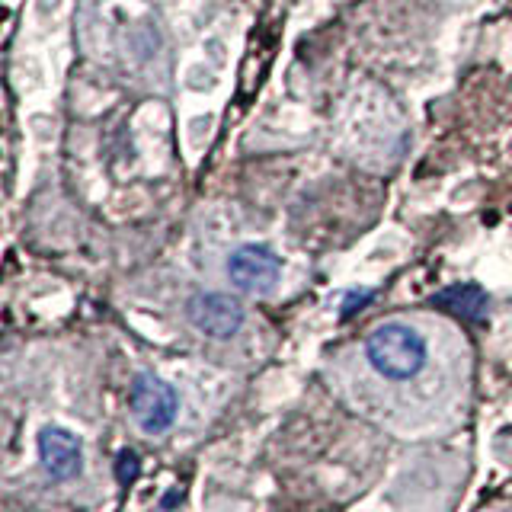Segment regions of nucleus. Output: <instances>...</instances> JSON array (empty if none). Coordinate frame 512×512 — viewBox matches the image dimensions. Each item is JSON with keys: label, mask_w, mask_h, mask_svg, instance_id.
<instances>
[{"label": "nucleus", "mask_w": 512, "mask_h": 512, "mask_svg": "<svg viewBox=\"0 0 512 512\" xmlns=\"http://www.w3.org/2000/svg\"><path fill=\"white\" fill-rule=\"evenodd\" d=\"M228 279L244 295H269L282 279V256L263 244H244L228 256Z\"/></svg>", "instance_id": "nucleus-3"}, {"label": "nucleus", "mask_w": 512, "mask_h": 512, "mask_svg": "<svg viewBox=\"0 0 512 512\" xmlns=\"http://www.w3.org/2000/svg\"><path fill=\"white\" fill-rule=\"evenodd\" d=\"M362 356L384 384H410L429 368L432 349L423 330L404 320H388L365 336Z\"/></svg>", "instance_id": "nucleus-1"}, {"label": "nucleus", "mask_w": 512, "mask_h": 512, "mask_svg": "<svg viewBox=\"0 0 512 512\" xmlns=\"http://www.w3.org/2000/svg\"><path fill=\"white\" fill-rule=\"evenodd\" d=\"M135 474H138V458L132 452H122L119 455V480L128 484V480H135Z\"/></svg>", "instance_id": "nucleus-7"}, {"label": "nucleus", "mask_w": 512, "mask_h": 512, "mask_svg": "<svg viewBox=\"0 0 512 512\" xmlns=\"http://www.w3.org/2000/svg\"><path fill=\"white\" fill-rule=\"evenodd\" d=\"M128 404H132L135 423L148 436L167 432L176 420V413H180V397H176L173 384H167L157 375H138L132 384V394H128Z\"/></svg>", "instance_id": "nucleus-2"}, {"label": "nucleus", "mask_w": 512, "mask_h": 512, "mask_svg": "<svg viewBox=\"0 0 512 512\" xmlns=\"http://www.w3.org/2000/svg\"><path fill=\"white\" fill-rule=\"evenodd\" d=\"M372 295H375L372 288H362V292H349V301L343 304V317H349L356 308H362V304L372 301Z\"/></svg>", "instance_id": "nucleus-8"}, {"label": "nucleus", "mask_w": 512, "mask_h": 512, "mask_svg": "<svg viewBox=\"0 0 512 512\" xmlns=\"http://www.w3.org/2000/svg\"><path fill=\"white\" fill-rule=\"evenodd\" d=\"M186 317L199 333L212 340H231L247 320L244 304L224 292H196L186 301Z\"/></svg>", "instance_id": "nucleus-4"}, {"label": "nucleus", "mask_w": 512, "mask_h": 512, "mask_svg": "<svg viewBox=\"0 0 512 512\" xmlns=\"http://www.w3.org/2000/svg\"><path fill=\"white\" fill-rule=\"evenodd\" d=\"M432 304L442 308V311H452L455 317H464V320H484L490 298H487V292L480 285L464 282V285L442 288L439 295H432Z\"/></svg>", "instance_id": "nucleus-6"}, {"label": "nucleus", "mask_w": 512, "mask_h": 512, "mask_svg": "<svg viewBox=\"0 0 512 512\" xmlns=\"http://www.w3.org/2000/svg\"><path fill=\"white\" fill-rule=\"evenodd\" d=\"M39 461L52 480H74L84 468V442L64 426H45L39 432Z\"/></svg>", "instance_id": "nucleus-5"}]
</instances>
